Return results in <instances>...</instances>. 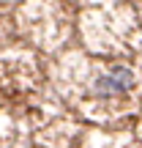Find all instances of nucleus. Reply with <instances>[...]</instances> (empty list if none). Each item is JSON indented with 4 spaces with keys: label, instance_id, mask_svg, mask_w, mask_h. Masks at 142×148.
I'll list each match as a JSON object with an SVG mask.
<instances>
[{
    "label": "nucleus",
    "instance_id": "f257e3e1",
    "mask_svg": "<svg viewBox=\"0 0 142 148\" xmlns=\"http://www.w3.org/2000/svg\"><path fill=\"white\" fill-rule=\"evenodd\" d=\"M131 85H134V71L128 66H115L109 74H104V77H99L93 82V93L115 96V93H126Z\"/></svg>",
    "mask_w": 142,
    "mask_h": 148
}]
</instances>
